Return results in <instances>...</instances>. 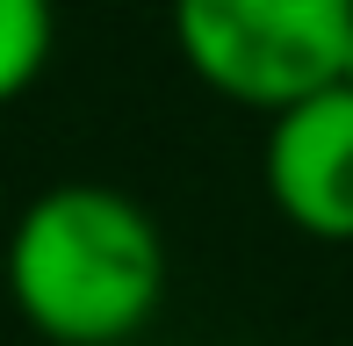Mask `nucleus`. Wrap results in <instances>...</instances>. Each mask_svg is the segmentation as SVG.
Listing matches in <instances>:
<instances>
[{"mask_svg":"<svg viewBox=\"0 0 353 346\" xmlns=\"http://www.w3.org/2000/svg\"><path fill=\"white\" fill-rule=\"evenodd\" d=\"M260 181L303 238L353 245V87H325L267 116Z\"/></svg>","mask_w":353,"mask_h":346,"instance_id":"obj_3","label":"nucleus"},{"mask_svg":"<svg viewBox=\"0 0 353 346\" xmlns=\"http://www.w3.org/2000/svg\"><path fill=\"white\" fill-rule=\"evenodd\" d=\"M8 303L43 346H130L166 303L152 210L101 181H58L8 231Z\"/></svg>","mask_w":353,"mask_h":346,"instance_id":"obj_1","label":"nucleus"},{"mask_svg":"<svg viewBox=\"0 0 353 346\" xmlns=\"http://www.w3.org/2000/svg\"><path fill=\"white\" fill-rule=\"evenodd\" d=\"M173 43L210 94L281 116L339 87L353 0H173Z\"/></svg>","mask_w":353,"mask_h":346,"instance_id":"obj_2","label":"nucleus"},{"mask_svg":"<svg viewBox=\"0 0 353 346\" xmlns=\"http://www.w3.org/2000/svg\"><path fill=\"white\" fill-rule=\"evenodd\" d=\"M58 43V8L51 0H0V108L22 101L43 80Z\"/></svg>","mask_w":353,"mask_h":346,"instance_id":"obj_4","label":"nucleus"},{"mask_svg":"<svg viewBox=\"0 0 353 346\" xmlns=\"http://www.w3.org/2000/svg\"><path fill=\"white\" fill-rule=\"evenodd\" d=\"M339 87H353V43H346V65H339Z\"/></svg>","mask_w":353,"mask_h":346,"instance_id":"obj_5","label":"nucleus"}]
</instances>
